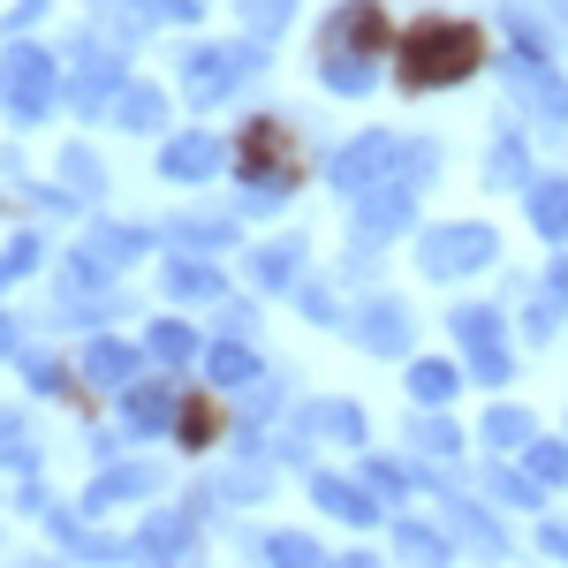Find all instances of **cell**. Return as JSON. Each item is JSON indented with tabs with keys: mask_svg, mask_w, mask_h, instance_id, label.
Listing matches in <instances>:
<instances>
[{
	"mask_svg": "<svg viewBox=\"0 0 568 568\" xmlns=\"http://www.w3.org/2000/svg\"><path fill=\"white\" fill-rule=\"evenodd\" d=\"M530 220H538L546 235H568V190L561 182H538V190H530Z\"/></svg>",
	"mask_w": 568,
	"mask_h": 568,
	"instance_id": "obj_5",
	"label": "cell"
},
{
	"mask_svg": "<svg viewBox=\"0 0 568 568\" xmlns=\"http://www.w3.org/2000/svg\"><path fill=\"white\" fill-rule=\"evenodd\" d=\"M493 243H485L478 227H447V235H433L425 243V258H433V273H463V265H478Z\"/></svg>",
	"mask_w": 568,
	"mask_h": 568,
	"instance_id": "obj_3",
	"label": "cell"
},
{
	"mask_svg": "<svg viewBox=\"0 0 568 568\" xmlns=\"http://www.w3.org/2000/svg\"><path fill=\"white\" fill-rule=\"evenodd\" d=\"M455 326H463V349H470V364H478V379H508V349H500L493 311H463Z\"/></svg>",
	"mask_w": 568,
	"mask_h": 568,
	"instance_id": "obj_2",
	"label": "cell"
},
{
	"mask_svg": "<svg viewBox=\"0 0 568 568\" xmlns=\"http://www.w3.org/2000/svg\"><path fill=\"white\" fill-rule=\"evenodd\" d=\"M516 91H524V99L538 106V114H546V122H568V84H554V69L524 61V69H516Z\"/></svg>",
	"mask_w": 568,
	"mask_h": 568,
	"instance_id": "obj_4",
	"label": "cell"
},
{
	"mask_svg": "<svg viewBox=\"0 0 568 568\" xmlns=\"http://www.w3.org/2000/svg\"><path fill=\"white\" fill-rule=\"evenodd\" d=\"M447 387H455V372H447V364H425V372H417V394H425V402H439Z\"/></svg>",
	"mask_w": 568,
	"mask_h": 568,
	"instance_id": "obj_8",
	"label": "cell"
},
{
	"mask_svg": "<svg viewBox=\"0 0 568 568\" xmlns=\"http://www.w3.org/2000/svg\"><path fill=\"white\" fill-rule=\"evenodd\" d=\"M364 334H372L379 349H394V342H402V311H372V326H364Z\"/></svg>",
	"mask_w": 568,
	"mask_h": 568,
	"instance_id": "obj_7",
	"label": "cell"
},
{
	"mask_svg": "<svg viewBox=\"0 0 568 568\" xmlns=\"http://www.w3.org/2000/svg\"><path fill=\"white\" fill-rule=\"evenodd\" d=\"M470 61H478V39L470 31H425V39H409V84H447Z\"/></svg>",
	"mask_w": 568,
	"mask_h": 568,
	"instance_id": "obj_1",
	"label": "cell"
},
{
	"mask_svg": "<svg viewBox=\"0 0 568 568\" xmlns=\"http://www.w3.org/2000/svg\"><path fill=\"white\" fill-rule=\"evenodd\" d=\"M485 433H493V439H524L530 425L516 417V409H493V417H485Z\"/></svg>",
	"mask_w": 568,
	"mask_h": 568,
	"instance_id": "obj_9",
	"label": "cell"
},
{
	"mask_svg": "<svg viewBox=\"0 0 568 568\" xmlns=\"http://www.w3.org/2000/svg\"><path fill=\"white\" fill-rule=\"evenodd\" d=\"M530 478L561 485V478H568V455H561V447H530Z\"/></svg>",
	"mask_w": 568,
	"mask_h": 568,
	"instance_id": "obj_6",
	"label": "cell"
}]
</instances>
